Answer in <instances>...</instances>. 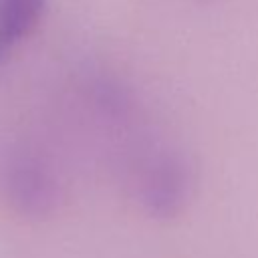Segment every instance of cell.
I'll list each match as a JSON object with an SVG mask.
<instances>
[{
	"label": "cell",
	"mask_w": 258,
	"mask_h": 258,
	"mask_svg": "<svg viewBox=\"0 0 258 258\" xmlns=\"http://www.w3.org/2000/svg\"><path fill=\"white\" fill-rule=\"evenodd\" d=\"M127 173L135 198L151 216L171 218L185 206L191 173L177 151L151 141L127 163Z\"/></svg>",
	"instance_id": "cell-1"
},
{
	"label": "cell",
	"mask_w": 258,
	"mask_h": 258,
	"mask_svg": "<svg viewBox=\"0 0 258 258\" xmlns=\"http://www.w3.org/2000/svg\"><path fill=\"white\" fill-rule=\"evenodd\" d=\"M0 187L8 204L26 216H44L58 206L60 177L40 149L18 143L0 161Z\"/></svg>",
	"instance_id": "cell-2"
},
{
	"label": "cell",
	"mask_w": 258,
	"mask_h": 258,
	"mask_svg": "<svg viewBox=\"0 0 258 258\" xmlns=\"http://www.w3.org/2000/svg\"><path fill=\"white\" fill-rule=\"evenodd\" d=\"M46 0H0V67L34 32Z\"/></svg>",
	"instance_id": "cell-3"
}]
</instances>
